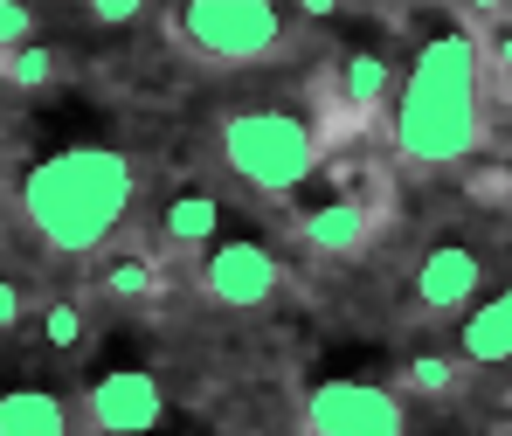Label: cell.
Wrapping results in <instances>:
<instances>
[{
  "label": "cell",
  "instance_id": "7c38bea8",
  "mask_svg": "<svg viewBox=\"0 0 512 436\" xmlns=\"http://www.w3.org/2000/svg\"><path fill=\"white\" fill-rule=\"evenodd\" d=\"M0 436H70V409L49 388H7L0 395Z\"/></svg>",
  "mask_w": 512,
  "mask_h": 436
},
{
  "label": "cell",
  "instance_id": "ba28073f",
  "mask_svg": "<svg viewBox=\"0 0 512 436\" xmlns=\"http://www.w3.org/2000/svg\"><path fill=\"white\" fill-rule=\"evenodd\" d=\"M478 284H485V257H478V250L436 243V250L416 263V312L450 319V312H464V305L478 298Z\"/></svg>",
  "mask_w": 512,
  "mask_h": 436
},
{
  "label": "cell",
  "instance_id": "9c48e42d",
  "mask_svg": "<svg viewBox=\"0 0 512 436\" xmlns=\"http://www.w3.org/2000/svg\"><path fill=\"white\" fill-rule=\"evenodd\" d=\"M298 236L319 250V257H360L367 243H374V215H367V201H319V208H305L298 215Z\"/></svg>",
  "mask_w": 512,
  "mask_h": 436
},
{
  "label": "cell",
  "instance_id": "e0dca14e",
  "mask_svg": "<svg viewBox=\"0 0 512 436\" xmlns=\"http://www.w3.org/2000/svg\"><path fill=\"white\" fill-rule=\"evenodd\" d=\"M42 340L56 353H70L84 340V312H77V305H49V312H42Z\"/></svg>",
  "mask_w": 512,
  "mask_h": 436
},
{
  "label": "cell",
  "instance_id": "4fadbf2b",
  "mask_svg": "<svg viewBox=\"0 0 512 436\" xmlns=\"http://www.w3.org/2000/svg\"><path fill=\"white\" fill-rule=\"evenodd\" d=\"M340 97H346V111H367V118H374L388 97H402V90H395V63L374 56V49L346 56V63H340Z\"/></svg>",
  "mask_w": 512,
  "mask_h": 436
},
{
  "label": "cell",
  "instance_id": "5b68a950",
  "mask_svg": "<svg viewBox=\"0 0 512 436\" xmlns=\"http://www.w3.org/2000/svg\"><path fill=\"white\" fill-rule=\"evenodd\" d=\"M305 436H409V409L381 381H319L305 395Z\"/></svg>",
  "mask_w": 512,
  "mask_h": 436
},
{
  "label": "cell",
  "instance_id": "6da1fadb",
  "mask_svg": "<svg viewBox=\"0 0 512 436\" xmlns=\"http://www.w3.org/2000/svg\"><path fill=\"white\" fill-rule=\"evenodd\" d=\"M485 139V42L429 35L395 97V153L416 167H457Z\"/></svg>",
  "mask_w": 512,
  "mask_h": 436
},
{
  "label": "cell",
  "instance_id": "30bf717a",
  "mask_svg": "<svg viewBox=\"0 0 512 436\" xmlns=\"http://www.w3.org/2000/svg\"><path fill=\"white\" fill-rule=\"evenodd\" d=\"M457 353H464L471 367H506V360H512V284L499 291V298H485V305L464 319Z\"/></svg>",
  "mask_w": 512,
  "mask_h": 436
},
{
  "label": "cell",
  "instance_id": "ffe728a7",
  "mask_svg": "<svg viewBox=\"0 0 512 436\" xmlns=\"http://www.w3.org/2000/svg\"><path fill=\"white\" fill-rule=\"evenodd\" d=\"M132 14H139V0H90V21H104V28L132 21Z\"/></svg>",
  "mask_w": 512,
  "mask_h": 436
},
{
  "label": "cell",
  "instance_id": "2e32d148",
  "mask_svg": "<svg viewBox=\"0 0 512 436\" xmlns=\"http://www.w3.org/2000/svg\"><path fill=\"white\" fill-rule=\"evenodd\" d=\"M402 381H409L416 395H450V388H457V360H450V353H416V360L402 367Z\"/></svg>",
  "mask_w": 512,
  "mask_h": 436
},
{
  "label": "cell",
  "instance_id": "8992f818",
  "mask_svg": "<svg viewBox=\"0 0 512 436\" xmlns=\"http://www.w3.org/2000/svg\"><path fill=\"white\" fill-rule=\"evenodd\" d=\"M201 291L229 312H256L284 291V263L270 257L263 243H215L208 263H201Z\"/></svg>",
  "mask_w": 512,
  "mask_h": 436
},
{
  "label": "cell",
  "instance_id": "44dd1931",
  "mask_svg": "<svg viewBox=\"0 0 512 436\" xmlns=\"http://www.w3.org/2000/svg\"><path fill=\"white\" fill-rule=\"evenodd\" d=\"M485 56H492V63H499V70H512V28H499V35H492V42H485Z\"/></svg>",
  "mask_w": 512,
  "mask_h": 436
},
{
  "label": "cell",
  "instance_id": "9a60e30c",
  "mask_svg": "<svg viewBox=\"0 0 512 436\" xmlns=\"http://www.w3.org/2000/svg\"><path fill=\"white\" fill-rule=\"evenodd\" d=\"M0 77H7L14 90H42L49 77H56V56L28 42V49H14V56H0Z\"/></svg>",
  "mask_w": 512,
  "mask_h": 436
},
{
  "label": "cell",
  "instance_id": "3957f363",
  "mask_svg": "<svg viewBox=\"0 0 512 436\" xmlns=\"http://www.w3.org/2000/svg\"><path fill=\"white\" fill-rule=\"evenodd\" d=\"M222 160L256 194H298L305 180L319 174V132L298 111L250 104V111H229L222 118Z\"/></svg>",
  "mask_w": 512,
  "mask_h": 436
},
{
  "label": "cell",
  "instance_id": "5bb4252c",
  "mask_svg": "<svg viewBox=\"0 0 512 436\" xmlns=\"http://www.w3.org/2000/svg\"><path fill=\"white\" fill-rule=\"evenodd\" d=\"M104 291H111V298H153V291H160V263L153 257H118L104 270Z\"/></svg>",
  "mask_w": 512,
  "mask_h": 436
},
{
  "label": "cell",
  "instance_id": "ac0fdd59",
  "mask_svg": "<svg viewBox=\"0 0 512 436\" xmlns=\"http://www.w3.org/2000/svg\"><path fill=\"white\" fill-rule=\"evenodd\" d=\"M28 42H35V14H28V7H14V0H0V56L28 49Z\"/></svg>",
  "mask_w": 512,
  "mask_h": 436
},
{
  "label": "cell",
  "instance_id": "8fae6325",
  "mask_svg": "<svg viewBox=\"0 0 512 436\" xmlns=\"http://www.w3.org/2000/svg\"><path fill=\"white\" fill-rule=\"evenodd\" d=\"M215 229H222V201L201 194V187L173 194L167 208H160V236H167V250H208Z\"/></svg>",
  "mask_w": 512,
  "mask_h": 436
},
{
  "label": "cell",
  "instance_id": "7a4b0ae2",
  "mask_svg": "<svg viewBox=\"0 0 512 436\" xmlns=\"http://www.w3.org/2000/svg\"><path fill=\"white\" fill-rule=\"evenodd\" d=\"M132 194H139V174H132L125 153H111V146H63V153L28 167L21 215H28V229L56 257H90V250H104L125 229Z\"/></svg>",
  "mask_w": 512,
  "mask_h": 436
},
{
  "label": "cell",
  "instance_id": "52a82bcc",
  "mask_svg": "<svg viewBox=\"0 0 512 436\" xmlns=\"http://www.w3.org/2000/svg\"><path fill=\"white\" fill-rule=\"evenodd\" d=\"M167 416V395L146 367H111L104 381H90V423L104 436H146Z\"/></svg>",
  "mask_w": 512,
  "mask_h": 436
},
{
  "label": "cell",
  "instance_id": "277c9868",
  "mask_svg": "<svg viewBox=\"0 0 512 436\" xmlns=\"http://www.w3.org/2000/svg\"><path fill=\"white\" fill-rule=\"evenodd\" d=\"M173 42L201 63H277L291 49V21L270 0H187L173 14Z\"/></svg>",
  "mask_w": 512,
  "mask_h": 436
},
{
  "label": "cell",
  "instance_id": "d6986e66",
  "mask_svg": "<svg viewBox=\"0 0 512 436\" xmlns=\"http://www.w3.org/2000/svg\"><path fill=\"white\" fill-rule=\"evenodd\" d=\"M21 312H28L21 284H14V277H0V333H14V326H21Z\"/></svg>",
  "mask_w": 512,
  "mask_h": 436
}]
</instances>
